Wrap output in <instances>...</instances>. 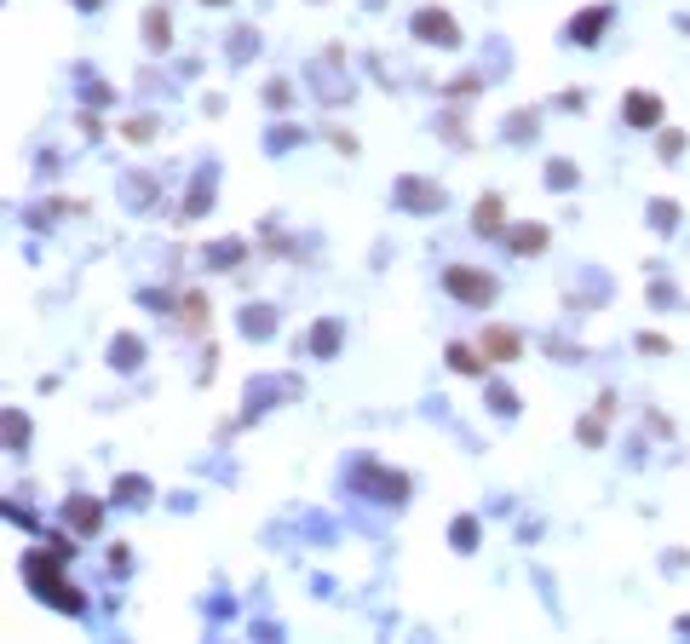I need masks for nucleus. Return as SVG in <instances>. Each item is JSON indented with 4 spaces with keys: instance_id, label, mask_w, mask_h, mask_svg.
<instances>
[{
    "instance_id": "f257e3e1",
    "label": "nucleus",
    "mask_w": 690,
    "mask_h": 644,
    "mask_svg": "<svg viewBox=\"0 0 690 644\" xmlns=\"http://www.w3.org/2000/svg\"><path fill=\"white\" fill-rule=\"evenodd\" d=\"M23 575H29V581L41 587V598L52 604V610H69V616L81 610V593H75L64 575L52 570V558H46V552H29V558H23Z\"/></svg>"
},
{
    "instance_id": "f03ea898",
    "label": "nucleus",
    "mask_w": 690,
    "mask_h": 644,
    "mask_svg": "<svg viewBox=\"0 0 690 644\" xmlns=\"http://www.w3.org/2000/svg\"><path fill=\"white\" fill-rule=\"evenodd\" d=\"M443 288H449L455 299H466V305H489V299H495V282H489V276H478V271H466V265L443 271Z\"/></svg>"
},
{
    "instance_id": "7ed1b4c3",
    "label": "nucleus",
    "mask_w": 690,
    "mask_h": 644,
    "mask_svg": "<svg viewBox=\"0 0 690 644\" xmlns=\"http://www.w3.org/2000/svg\"><path fill=\"white\" fill-rule=\"evenodd\" d=\"M414 35L432 41V46H460V29L449 12H414Z\"/></svg>"
},
{
    "instance_id": "20e7f679",
    "label": "nucleus",
    "mask_w": 690,
    "mask_h": 644,
    "mask_svg": "<svg viewBox=\"0 0 690 644\" xmlns=\"http://www.w3.org/2000/svg\"><path fill=\"white\" fill-rule=\"evenodd\" d=\"M357 489H374V495H386V501H403L409 495V483L397 478V472H380V466H357Z\"/></svg>"
},
{
    "instance_id": "39448f33",
    "label": "nucleus",
    "mask_w": 690,
    "mask_h": 644,
    "mask_svg": "<svg viewBox=\"0 0 690 644\" xmlns=\"http://www.w3.org/2000/svg\"><path fill=\"white\" fill-rule=\"evenodd\" d=\"M397 202L414 207V213H437V207H443V190H432V184H420V179H403L397 184Z\"/></svg>"
},
{
    "instance_id": "423d86ee",
    "label": "nucleus",
    "mask_w": 690,
    "mask_h": 644,
    "mask_svg": "<svg viewBox=\"0 0 690 644\" xmlns=\"http://www.w3.org/2000/svg\"><path fill=\"white\" fill-rule=\"evenodd\" d=\"M604 29H610V6H593V12H581V18L570 23V41L575 46H593Z\"/></svg>"
},
{
    "instance_id": "0eeeda50",
    "label": "nucleus",
    "mask_w": 690,
    "mask_h": 644,
    "mask_svg": "<svg viewBox=\"0 0 690 644\" xmlns=\"http://www.w3.org/2000/svg\"><path fill=\"white\" fill-rule=\"evenodd\" d=\"M627 121H633V127H656V121H662V104H656L650 92H633V98H627Z\"/></svg>"
},
{
    "instance_id": "6e6552de",
    "label": "nucleus",
    "mask_w": 690,
    "mask_h": 644,
    "mask_svg": "<svg viewBox=\"0 0 690 644\" xmlns=\"http://www.w3.org/2000/svg\"><path fill=\"white\" fill-rule=\"evenodd\" d=\"M472 230H478V236H495V230H501V196H483V202L472 207Z\"/></svg>"
},
{
    "instance_id": "1a4fd4ad",
    "label": "nucleus",
    "mask_w": 690,
    "mask_h": 644,
    "mask_svg": "<svg viewBox=\"0 0 690 644\" xmlns=\"http://www.w3.org/2000/svg\"><path fill=\"white\" fill-rule=\"evenodd\" d=\"M271 328H276V322H271L265 305H259V311H253V305L242 311V334H248V340H271Z\"/></svg>"
},
{
    "instance_id": "9d476101",
    "label": "nucleus",
    "mask_w": 690,
    "mask_h": 644,
    "mask_svg": "<svg viewBox=\"0 0 690 644\" xmlns=\"http://www.w3.org/2000/svg\"><path fill=\"white\" fill-rule=\"evenodd\" d=\"M110 357H115V368H138V357H144V345H138L133 334H121V340L110 345Z\"/></svg>"
},
{
    "instance_id": "9b49d317",
    "label": "nucleus",
    "mask_w": 690,
    "mask_h": 644,
    "mask_svg": "<svg viewBox=\"0 0 690 644\" xmlns=\"http://www.w3.org/2000/svg\"><path fill=\"white\" fill-rule=\"evenodd\" d=\"M69 524L81 529V535H92L98 529V501H69Z\"/></svg>"
},
{
    "instance_id": "f8f14e48",
    "label": "nucleus",
    "mask_w": 690,
    "mask_h": 644,
    "mask_svg": "<svg viewBox=\"0 0 690 644\" xmlns=\"http://www.w3.org/2000/svg\"><path fill=\"white\" fill-rule=\"evenodd\" d=\"M311 351H317V357H334V351H340V322H322L317 334H311Z\"/></svg>"
},
{
    "instance_id": "ddd939ff",
    "label": "nucleus",
    "mask_w": 690,
    "mask_h": 644,
    "mask_svg": "<svg viewBox=\"0 0 690 644\" xmlns=\"http://www.w3.org/2000/svg\"><path fill=\"white\" fill-rule=\"evenodd\" d=\"M144 495H150V483H144V478H121V483H115V501H121V506H144Z\"/></svg>"
},
{
    "instance_id": "4468645a",
    "label": "nucleus",
    "mask_w": 690,
    "mask_h": 644,
    "mask_svg": "<svg viewBox=\"0 0 690 644\" xmlns=\"http://www.w3.org/2000/svg\"><path fill=\"white\" fill-rule=\"evenodd\" d=\"M449 541H455V552H472L478 547V518H460V524L449 529Z\"/></svg>"
},
{
    "instance_id": "2eb2a0df",
    "label": "nucleus",
    "mask_w": 690,
    "mask_h": 644,
    "mask_svg": "<svg viewBox=\"0 0 690 644\" xmlns=\"http://www.w3.org/2000/svg\"><path fill=\"white\" fill-rule=\"evenodd\" d=\"M512 248H518V253H541V248H547V230H541V225L518 230V236H512Z\"/></svg>"
},
{
    "instance_id": "dca6fc26",
    "label": "nucleus",
    "mask_w": 690,
    "mask_h": 644,
    "mask_svg": "<svg viewBox=\"0 0 690 644\" xmlns=\"http://www.w3.org/2000/svg\"><path fill=\"white\" fill-rule=\"evenodd\" d=\"M144 46H167V18L161 12H144Z\"/></svg>"
},
{
    "instance_id": "f3484780",
    "label": "nucleus",
    "mask_w": 690,
    "mask_h": 644,
    "mask_svg": "<svg viewBox=\"0 0 690 644\" xmlns=\"http://www.w3.org/2000/svg\"><path fill=\"white\" fill-rule=\"evenodd\" d=\"M547 184H552V190H570L575 167H570V161H547Z\"/></svg>"
},
{
    "instance_id": "a211bd4d",
    "label": "nucleus",
    "mask_w": 690,
    "mask_h": 644,
    "mask_svg": "<svg viewBox=\"0 0 690 644\" xmlns=\"http://www.w3.org/2000/svg\"><path fill=\"white\" fill-rule=\"evenodd\" d=\"M673 219H679V207L673 202H650V225L656 230H673Z\"/></svg>"
},
{
    "instance_id": "6ab92c4d",
    "label": "nucleus",
    "mask_w": 690,
    "mask_h": 644,
    "mask_svg": "<svg viewBox=\"0 0 690 644\" xmlns=\"http://www.w3.org/2000/svg\"><path fill=\"white\" fill-rule=\"evenodd\" d=\"M489 403H495V414H518V397L506 386H489Z\"/></svg>"
},
{
    "instance_id": "aec40b11",
    "label": "nucleus",
    "mask_w": 690,
    "mask_h": 644,
    "mask_svg": "<svg viewBox=\"0 0 690 644\" xmlns=\"http://www.w3.org/2000/svg\"><path fill=\"white\" fill-rule=\"evenodd\" d=\"M449 363H455L460 374H478V368H483L478 357H472V351H466V345H455V351H449Z\"/></svg>"
},
{
    "instance_id": "412c9836",
    "label": "nucleus",
    "mask_w": 690,
    "mask_h": 644,
    "mask_svg": "<svg viewBox=\"0 0 690 644\" xmlns=\"http://www.w3.org/2000/svg\"><path fill=\"white\" fill-rule=\"evenodd\" d=\"M483 351H495V357H512V351H518V340H512V334H489V340H483Z\"/></svg>"
},
{
    "instance_id": "4be33fe9",
    "label": "nucleus",
    "mask_w": 690,
    "mask_h": 644,
    "mask_svg": "<svg viewBox=\"0 0 690 644\" xmlns=\"http://www.w3.org/2000/svg\"><path fill=\"white\" fill-rule=\"evenodd\" d=\"M230 259H242V242H225V248H213V265H230Z\"/></svg>"
},
{
    "instance_id": "5701e85b",
    "label": "nucleus",
    "mask_w": 690,
    "mask_h": 644,
    "mask_svg": "<svg viewBox=\"0 0 690 644\" xmlns=\"http://www.w3.org/2000/svg\"><path fill=\"white\" fill-rule=\"evenodd\" d=\"M294 144V127H271V150H288Z\"/></svg>"
},
{
    "instance_id": "b1692460",
    "label": "nucleus",
    "mask_w": 690,
    "mask_h": 644,
    "mask_svg": "<svg viewBox=\"0 0 690 644\" xmlns=\"http://www.w3.org/2000/svg\"><path fill=\"white\" fill-rule=\"evenodd\" d=\"M75 6H81V12H92V6H98V0H75Z\"/></svg>"
}]
</instances>
